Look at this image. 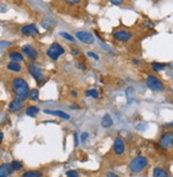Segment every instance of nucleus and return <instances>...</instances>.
Here are the masks:
<instances>
[{
    "instance_id": "nucleus-23",
    "label": "nucleus",
    "mask_w": 173,
    "mask_h": 177,
    "mask_svg": "<svg viewBox=\"0 0 173 177\" xmlns=\"http://www.w3.org/2000/svg\"><path fill=\"white\" fill-rule=\"evenodd\" d=\"M42 25L45 29H49L50 27L53 26V20L50 19V18H45V19L42 21Z\"/></svg>"
},
{
    "instance_id": "nucleus-15",
    "label": "nucleus",
    "mask_w": 173,
    "mask_h": 177,
    "mask_svg": "<svg viewBox=\"0 0 173 177\" xmlns=\"http://www.w3.org/2000/svg\"><path fill=\"white\" fill-rule=\"evenodd\" d=\"M135 88L133 86H129L128 88H126V91H125V95H126V98H127V102L128 104H131L135 98Z\"/></svg>"
},
{
    "instance_id": "nucleus-18",
    "label": "nucleus",
    "mask_w": 173,
    "mask_h": 177,
    "mask_svg": "<svg viewBox=\"0 0 173 177\" xmlns=\"http://www.w3.org/2000/svg\"><path fill=\"white\" fill-rule=\"evenodd\" d=\"M9 57H10V59L12 60L13 62H22L24 60L23 55L19 53H11L10 55H9Z\"/></svg>"
},
{
    "instance_id": "nucleus-34",
    "label": "nucleus",
    "mask_w": 173,
    "mask_h": 177,
    "mask_svg": "<svg viewBox=\"0 0 173 177\" xmlns=\"http://www.w3.org/2000/svg\"><path fill=\"white\" fill-rule=\"evenodd\" d=\"M74 137H75V144L78 145V140H77V133L75 132V135H74Z\"/></svg>"
},
{
    "instance_id": "nucleus-35",
    "label": "nucleus",
    "mask_w": 173,
    "mask_h": 177,
    "mask_svg": "<svg viewBox=\"0 0 173 177\" xmlns=\"http://www.w3.org/2000/svg\"><path fill=\"white\" fill-rule=\"evenodd\" d=\"M2 139H3V133H2V132H0V143L2 142Z\"/></svg>"
},
{
    "instance_id": "nucleus-11",
    "label": "nucleus",
    "mask_w": 173,
    "mask_h": 177,
    "mask_svg": "<svg viewBox=\"0 0 173 177\" xmlns=\"http://www.w3.org/2000/svg\"><path fill=\"white\" fill-rule=\"evenodd\" d=\"M113 149H114V153L117 155H122L124 153V149H125V146H124V142L122 140L121 138H115L114 140V146H113Z\"/></svg>"
},
{
    "instance_id": "nucleus-25",
    "label": "nucleus",
    "mask_w": 173,
    "mask_h": 177,
    "mask_svg": "<svg viewBox=\"0 0 173 177\" xmlns=\"http://www.w3.org/2000/svg\"><path fill=\"white\" fill-rule=\"evenodd\" d=\"M11 167H13V170H20L22 167H23V164L20 163L19 161H16L14 160L12 163H11Z\"/></svg>"
},
{
    "instance_id": "nucleus-8",
    "label": "nucleus",
    "mask_w": 173,
    "mask_h": 177,
    "mask_svg": "<svg viewBox=\"0 0 173 177\" xmlns=\"http://www.w3.org/2000/svg\"><path fill=\"white\" fill-rule=\"evenodd\" d=\"M29 73L38 82H40L43 79V74L41 72V69L34 64H30L29 65Z\"/></svg>"
},
{
    "instance_id": "nucleus-22",
    "label": "nucleus",
    "mask_w": 173,
    "mask_h": 177,
    "mask_svg": "<svg viewBox=\"0 0 173 177\" xmlns=\"http://www.w3.org/2000/svg\"><path fill=\"white\" fill-rule=\"evenodd\" d=\"M29 98L32 100V102H35V100H38V98H39V90L38 88H33V90H31L29 92Z\"/></svg>"
},
{
    "instance_id": "nucleus-13",
    "label": "nucleus",
    "mask_w": 173,
    "mask_h": 177,
    "mask_svg": "<svg viewBox=\"0 0 173 177\" xmlns=\"http://www.w3.org/2000/svg\"><path fill=\"white\" fill-rule=\"evenodd\" d=\"M13 172V167H11V164L3 163L0 167V177H8L10 176Z\"/></svg>"
},
{
    "instance_id": "nucleus-10",
    "label": "nucleus",
    "mask_w": 173,
    "mask_h": 177,
    "mask_svg": "<svg viewBox=\"0 0 173 177\" xmlns=\"http://www.w3.org/2000/svg\"><path fill=\"white\" fill-rule=\"evenodd\" d=\"M23 53L24 55H26V56L31 60H35L36 58H38V51H36L31 45H26V46H24Z\"/></svg>"
},
{
    "instance_id": "nucleus-4",
    "label": "nucleus",
    "mask_w": 173,
    "mask_h": 177,
    "mask_svg": "<svg viewBox=\"0 0 173 177\" xmlns=\"http://www.w3.org/2000/svg\"><path fill=\"white\" fill-rule=\"evenodd\" d=\"M47 56L52 60H58L59 59V57L61 55L64 53V49L62 48V46H60L58 43H53L51 46L49 47L48 49H47Z\"/></svg>"
},
{
    "instance_id": "nucleus-33",
    "label": "nucleus",
    "mask_w": 173,
    "mask_h": 177,
    "mask_svg": "<svg viewBox=\"0 0 173 177\" xmlns=\"http://www.w3.org/2000/svg\"><path fill=\"white\" fill-rule=\"evenodd\" d=\"M107 177H119L117 174L112 173V172H108L107 173Z\"/></svg>"
},
{
    "instance_id": "nucleus-14",
    "label": "nucleus",
    "mask_w": 173,
    "mask_h": 177,
    "mask_svg": "<svg viewBox=\"0 0 173 177\" xmlns=\"http://www.w3.org/2000/svg\"><path fill=\"white\" fill-rule=\"evenodd\" d=\"M101 125H103V127H105V128H109L113 125V121H112L110 114H108L107 113V114L104 115V118L101 120Z\"/></svg>"
},
{
    "instance_id": "nucleus-6",
    "label": "nucleus",
    "mask_w": 173,
    "mask_h": 177,
    "mask_svg": "<svg viewBox=\"0 0 173 177\" xmlns=\"http://www.w3.org/2000/svg\"><path fill=\"white\" fill-rule=\"evenodd\" d=\"M173 143V135L172 132H167L161 137L160 139V146L163 148V149H168L172 146Z\"/></svg>"
},
{
    "instance_id": "nucleus-20",
    "label": "nucleus",
    "mask_w": 173,
    "mask_h": 177,
    "mask_svg": "<svg viewBox=\"0 0 173 177\" xmlns=\"http://www.w3.org/2000/svg\"><path fill=\"white\" fill-rule=\"evenodd\" d=\"M8 68L10 69V71H12V72L18 73V72H20L22 67H20V65L17 62H13V61H12V62H10L8 64Z\"/></svg>"
},
{
    "instance_id": "nucleus-17",
    "label": "nucleus",
    "mask_w": 173,
    "mask_h": 177,
    "mask_svg": "<svg viewBox=\"0 0 173 177\" xmlns=\"http://www.w3.org/2000/svg\"><path fill=\"white\" fill-rule=\"evenodd\" d=\"M153 174H154V177H169L168 172H166V171L160 169V167H155Z\"/></svg>"
},
{
    "instance_id": "nucleus-5",
    "label": "nucleus",
    "mask_w": 173,
    "mask_h": 177,
    "mask_svg": "<svg viewBox=\"0 0 173 177\" xmlns=\"http://www.w3.org/2000/svg\"><path fill=\"white\" fill-rule=\"evenodd\" d=\"M76 37L81 41L82 43H85V44H93L94 43V37L90 32H87V31H78L76 33Z\"/></svg>"
},
{
    "instance_id": "nucleus-12",
    "label": "nucleus",
    "mask_w": 173,
    "mask_h": 177,
    "mask_svg": "<svg viewBox=\"0 0 173 177\" xmlns=\"http://www.w3.org/2000/svg\"><path fill=\"white\" fill-rule=\"evenodd\" d=\"M24 107V102L19 100V99H14L13 102H10V105H9V110L11 112H17L22 110Z\"/></svg>"
},
{
    "instance_id": "nucleus-36",
    "label": "nucleus",
    "mask_w": 173,
    "mask_h": 177,
    "mask_svg": "<svg viewBox=\"0 0 173 177\" xmlns=\"http://www.w3.org/2000/svg\"><path fill=\"white\" fill-rule=\"evenodd\" d=\"M77 53H78V51H77V50H72V55H73V56H76Z\"/></svg>"
},
{
    "instance_id": "nucleus-28",
    "label": "nucleus",
    "mask_w": 173,
    "mask_h": 177,
    "mask_svg": "<svg viewBox=\"0 0 173 177\" xmlns=\"http://www.w3.org/2000/svg\"><path fill=\"white\" fill-rule=\"evenodd\" d=\"M66 176L67 177H78V173L74 170H71V171H67V172H66Z\"/></svg>"
},
{
    "instance_id": "nucleus-37",
    "label": "nucleus",
    "mask_w": 173,
    "mask_h": 177,
    "mask_svg": "<svg viewBox=\"0 0 173 177\" xmlns=\"http://www.w3.org/2000/svg\"><path fill=\"white\" fill-rule=\"evenodd\" d=\"M72 95H74V96H77V93H76L75 91H73V92H72Z\"/></svg>"
},
{
    "instance_id": "nucleus-26",
    "label": "nucleus",
    "mask_w": 173,
    "mask_h": 177,
    "mask_svg": "<svg viewBox=\"0 0 173 177\" xmlns=\"http://www.w3.org/2000/svg\"><path fill=\"white\" fill-rule=\"evenodd\" d=\"M60 35L62 36L63 39H67V41H69V42H74L75 41V39L73 37L72 35H69V33H65V32H60Z\"/></svg>"
},
{
    "instance_id": "nucleus-29",
    "label": "nucleus",
    "mask_w": 173,
    "mask_h": 177,
    "mask_svg": "<svg viewBox=\"0 0 173 177\" xmlns=\"http://www.w3.org/2000/svg\"><path fill=\"white\" fill-rule=\"evenodd\" d=\"M64 1L69 4H76V3H79L81 0H64Z\"/></svg>"
},
{
    "instance_id": "nucleus-16",
    "label": "nucleus",
    "mask_w": 173,
    "mask_h": 177,
    "mask_svg": "<svg viewBox=\"0 0 173 177\" xmlns=\"http://www.w3.org/2000/svg\"><path fill=\"white\" fill-rule=\"evenodd\" d=\"M45 113L47 114H52V115H57V116H61L62 118H65V120H69V115L66 114L65 112L63 111H60V110H57V111H51V110H44Z\"/></svg>"
},
{
    "instance_id": "nucleus-9",
    "label": "nucleus",
    "mask_w": 173,
    "mask_h": 177,
    "mask_svg": "<svg viewBox=\"0 0 173 177\" xmlns=\"http://www.w3.org/2000/svg\"><path fill=\"white\" fill-rule=\"evenodd\" d=\"M114 39H118V41H121V42H128L129 39H131V32L128 31H117V32L113 34Z\"/></svg>"
},
{
    "instance_id": "nucleus-30",
    "label": "nucleus",
    "mask_w": 173,
    "mask_h": 177,
    "mask_svg": "<svg viewBox=\"0 0 173 177\" xmlns=\"http://www.w3.org/2000/svg\"><path fill=\"white\" fill-rule=\"evenodd\" d=\"M88 56L89 57H92V58H94L95 60H98V56H97V55H96V53H92V51H89Z\"/></svg>"
},
{
    "instance_id": "nucleus-1",
    "label": "nucleus",
    "mask_w": 173,
    "mask_h": 177,
    "mask_svg": "<svg viewBox=\"0 0 173 177\" xmlns=\"http://www.w3.org/2000/svg\"><path fill=\"white\" fill-rule=\"evenodd\" d=\"M12 84H13V91L16 94L17 99L24 102L29 97V85L23 78H15Z\"/></svg>"
},
{
    "instance_id": "nucleus-27",
    "label": "nucleus",
    "mask_w": 173,
    "mask_h": 177,
    "mask_svg": "<svg viewBox=\"0 0 173 177\" xmlns=\"http://www.w3.org/2000/svg\"><path fill=\"white\" fill-rule=\"evenodd\" d=\"M152 66H153V69L155 72H159V71H161V69L165 67L163 64H159V63H153Z\"/></svg>"
},
{
    "instance_id": "nucleus-3",
    "label": "nucleus",
    "mask_w": 173,
    "mask_h": 177,
    "mask_svg": "<svg viewBox=\"0 0 173 177\" xmlns=\"http://www.w3.org/2000/svg\"><path fill=\"white\" fill-rule=\"evenodd\" d=\"M147 85L149 88L153 90V91H156V92H161V91L165 90V86H163V82L160 81L158 78H156L155 76H149L147 77Z\"/></svg>"
},
{
    "instance_id": "nucleus-2",
    "label": "nucleus",
    "mask_w": 173,
    "mask_h": 177,
    "mask_svg": "<svg viewBox=\"0 0 173 177\" xmlns=\"http://www.w3.org/2000/svg\"><path fill=\"white\" fill-rule=\"evenodd\" d=\"M147 165V160L145 157L142 156H138V157L134 158L129 163V169L133 173H139L142 170L145 169V167Z\"/></svg>"
},
{
    "instance_id": "nucleus-7",
    "label": "nucleus",
    "mask_w": 173,
    "mask_h": 177,
    "mask_svg": "<svg viewBox=\"0 0 173 177\" xmlns=\"http://www.w3.org/2000/svg\"><path fill=\"white\" fill-rule=\"evenodd\" d=\"M22 32H23V34H25V35L32 36V35H38L40 33V31H39V29L36 28L35 25H27V26L22 28Z\"/></svg>"
},
{
    "instance_id": "nucleus-31",
    "label": "nucleus",
    "mask_w": 173,
    "mask_h": 177,
    "mask_svg": "<svg viewBox=\"0 0 173 177\" xmlns=\"http://www.w3.org/2000/svg\"><path fill=\"white\" fill-rule=\"evenodd\" d=\"M88 138H89V133H88V132H83V133L81 135V140H82V142H85Z\"/></svg>"
},
{
    "instance_id": "nucleus-32",
    "label": "nucleus",
    "mask_w": 173,
    "mask_h": 177,
    "mask_svg": "<svg viewBox=\"0 0 173 177\" xmlns=\"http://www.w3.org/2000/svg\"><path fill=\"white\" fill-rule=\"evenodd\" d=\"M110 1L113 4H115V6H120V4L123 2V0H110Z\"/></svg>"
},
{
    "instance_id": "nucleus-24",
    "label": "nucleus",
    "mask_w": 173,
    "mask_h": 177,
    "mask_svg": "<svg viewBox=\"0 0 173 177\" xmlns=\"http://www.w3.org/2000/svg\"><path fill=\"white\" fill-rule=\"evenodd\" d=\"M85 95L91 96V97H93V98H98V93L95 88H91V90L87 91V92H85Z\"/></svg>"
},
{
    "instance_id": "nucleus-19",
    "label": "nucleus",
    "mask_w": 173,
    "mask_h": 177,
    "mask_svg": "<svg viewBox=\"0 0 173 177\" xmlns=\"http://www.w3.org/2000/svg\"><path fill=\"white\" fill-rule=\"evenodd\" d=\"M40 109L38 108V107H34V106H31V107H29V108L26 110V114L28 115V116H32V118H34L38 113H39Z\"/></svg>"
},
{
    "instance_id": "nucleus-21",
    "label": "nucleus",
    "mask_w": 173,
    "mask_h": 177,
    "mask_svg": "<svg viewBox=\"0 0 173 177\" xmlns=\"http://www.w3.org/2000/svg\"><path fill=\"white\" fill-rule=\"evenodd\" d=\"M43 174L39 171H29L23 174V177H42Z\"/></svg>"
}]
</instances>
